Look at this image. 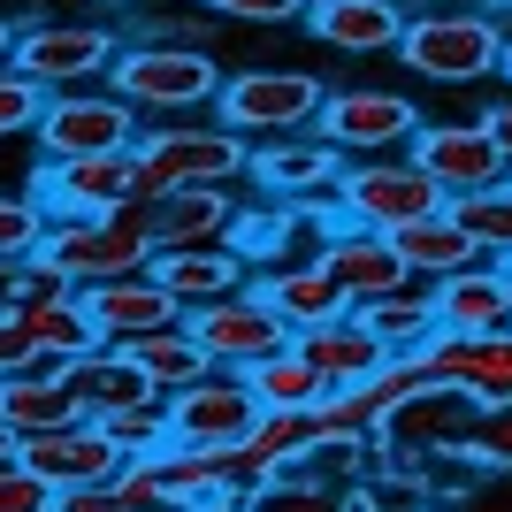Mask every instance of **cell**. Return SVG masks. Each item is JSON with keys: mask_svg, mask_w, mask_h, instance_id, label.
Here are the masks:
<instances>
[{"mask_svg": "<svg viewBox=\"0 0 512 512\" xmlns=\"http://www.w3.org/2000/svg\"><path fill=\"white\" fill-rule=\"evenodd\" d=\"M0 512H54V490L16 459V467H0Z\"/></svg>", "mask_w": 512, "mask_h": 512, "instance_id": "ab89813d", "label": "cell"}, {"mask_svg": "<svg viewBox=\"0 0 512 512\" xmlns=\"http://www.w3.org/2000/svg\"><path fill=\"white\" fill-rule=\"evenodd\" d=\"M130 360H138V375L153 383V398H176V390H192L199 375H214V360H207V344L192 337V321L184 329H153V337H138V344H123Z\"/></svg>", "mask_w": 512, "mask_h": 512, "instance_id": "f1b7e54d", "label": "cell"}, {"mask_svg": "<svg viewBox=\"0 0 512 512\" xmlns=\"http://www.w3.org/2000/svg\"><path fill=\"white\" fill-rule=\"evenodd\" d=\"M444 214H451V222H459V230H467L490 260H505V268H512V176H505V184H490V192L451 199Z\"/></svg>", "mask_w": 512, "mask_h": 512, "instance_id": "836d02e7", "label": "cell"}, {"mask_svg": "<svg viewBox=\"0 0 512 512\" xmlns=\"http://www.w3.org/2000/svg\"><path fill=\"white\" fill-rule=\"evenodd\" d=\"M153 283H161L184 314H199V306L245 291L253 268L237 260V245H176V253H153Z\"/></svg>", "mask_w": 512, "mask_h": 512, "instance_id": "ffe728a7", "label": "cell"}, {"mask_svg": "<svg viewBox=\"0 0 512 512\" xmlns=\"http://www.w3.org/2000/svg\"><path fill=\"white\" fill-rule=\"evenodd\" d=\"M245 383H253V398H260L268 413H314L321 398H329V383L306 367L299 344H291V352H276V360H260V367H245Z\"/></svg>", "mask_w": 512, "mask_h": 512, "instance_id": "d6a6232c", "label": "cell"}, {"mask_svg": "<svg viewBox=\"0 0 512 512\" xmlns=\"http://www.w3.org/2000/svg\"><path fill=\"white\" fill-rule=\"evenodd\" d=\"M115 54H123V46H115L107 23H23L8 62H16L39 92H85L92 77L115 69Z\"/></svg>", "mask_w": 512, "mask_h": 512, "instance_id": "52a82bcc", "label": "cell"}, {"mask_svg": "<svg viewBox=\"0 0 512 512\" xmlns=\"http://www.w3.org/2000/svg\"><path fill=\"white\" fill-rule=\"evenodd\" d=\"M115 8H184V0H115Z\"/></svg>", "mask_w": 512, "mask_h": 512, "instance_id": "681fc988", "label": "cell"}, {"mask_svg": "<svg viewBox=\"0 0 512 512\" xmlns=\"http://www.w3.org/2000/svg\"><path fill=\"white\" fill-rule=\"evenodd\" d=\"M16 459L39 474L46 490H107L115 474H123V451L107 444L100 421H69V428H46V436H23Z\"/></svg>", "mask_w": 512, "mask_h": 512, "instance_id": "4fadbf2b", "label": "cell"}, {"mask_svg": "<svg viewBox=\"0 0 512 512\" xmlns=\"http://www.w3.org/2000/svg\"><path fill=\"white\" fill-rule=\"evenodd\" d=\"M497 77H505V85H512V39H505V62H497Z\"/></svg>", "mask_w": 512, "mask_h": 512, "instance_id": "f907efd6", "label": "cell"}, {"mask_svg": "<svg viewBox=\"0 0 512 512\" xmlns=\"http://www.w3.org/2000/svg\"><path fill=\"white\" fill-rule=\"evenodd\" d=\"M39 199L54 222H100L138 199V153H85V161H46Z\"/></svg>", "mask_w": 512, "mask_h": 512, "instance_id": "8fae6325", "label": "cell"}, {"mask_svg": "<svg viewBox=\"0 0 512 512\" xmlns=\"http://www.w3.org/2000/svg\"><path fill=\"white\" fill-rule=\"evenodd\" d=\"M39 253L54 260V268H62L77 291H92V283L153 276V230H146V207L130 199V207L100 214V222H54Z\"/></svg>", "mask_w": 512, "mask_h": 512, "instance_id": "5b68a950", "label": "cell"}, {"mask_svg": "<svg viewBox=\"0 0 512 512\" xmlns=\"http://www.w3.org/2000/svg\"><path fill=\"white\" fill-rule=\"evenodd\" d=\"M138 123L146 115L115 92H46V115L31 138H39L46 161H85V153H130Z\"/></svg>", "mask_w": 512, "mask_h": 512, "instance_id": "ba28073f", "label": "cell"}, {"mask_svg": "<svg viewBox=\"0 0 512 512\" xmlns=\"http://www.w3.org/2000/svg\"><path fill=\"white\" fill-rule=\"evenodd\" d=\"M138 199H161V192H184V184H237L253 146L222 123H153L138 130Z\"/></svg>", "mask_w": 512, "mask_h": 512, "instance_id": "7a4b0ae2", "label": "cell"}, {"mask_svg": "<svg viewBox=\"0 0 512 512\" xmlns=\"http://www.w3.org/2000/svg\"><path fill=\"white\" fill-rule=\"evenodd\" d=\"M23 337H31V352H39L46 367H69V360H85V352H100V329H92L85 299L69 291V299H46V306H23Z\"/></svg>", "mask_w": 512, "mask_h": 512, "instance_id": "83f0119b", "label": "cell"}, {"mask_svg": "<svg viewBox=\"0 0 512 512\" xmlns=\"http://www.w3.org/2000/svg\"><path fill=\"white\" fill-rule=\"evenodd\" d=\"M214 16H230V23H253V31H268V23H299L314 0H207Z\"/></svg>", "mask_w": 512, "mask_h": 512, "instance_id": "f35d334b", "label": "cell"}, {"mask_svg": "<svg viewBox=\"0 0 512 512\" xmlns=\"http://www.w3.org/2000/svg\"><path fill=\"white\" fill-rule=\"evenodd\" d=\"M306 23H314L337 54H390V46L406 39V8H398V0H314Z\"/></svg>", "mask_w": 512, "mask_h": 512, "instance_id": "d4e9b609", "label": "cell"}, {"mask_svg": "<svg viewBox=\"0 0 512 512\" xmlns=\"http://www.w3.org/2000/svg\"><path fill=\"white\" fill-rule=\"evenodd\" d=\"M299 352H306V367H314L329 390H352V383H367L375 367L390 360V344L367 329L360 314H344V321H321V329H299Z\"/></svg>", "mask_w": 512, "mask_h": 512, "instance_id": "44dd1931", "label": "cell"}, {"mask_svg": "<svg viewBox=\"0 0 512 512\" xmlns=\"http://www.w3.org/2000/svg\"><path fill=\"white\" fill-rule=\"evenodd\" d=\"M107 92L130 100L153 123H184L192 107H207L222 92V69H214L207 46H123L115 69H107Z\"/></svg>", "mask_w": 512, "mask_h": 512, "instance_id": "3957f363", "label": "cell"}, {"mask_svg": "<svg viewBox=\"0 0 512 512\" xmlns=\"http://www.w3.org/2000/svg\"><path fill=\"white\" fill-rule=\"evenodd\" d=\"M39 115H46V92L23 77L16 62L0 69V138H23V130H39Z\"/></svg>", "mask_w": 512, "mask_h": 512, "instance_id": "8d00e7d4", "label": "cell"}, {"mask_svg": "<svg viewBox=\"0 0 512 512\" xmlns=\"http://www.w3.org/2000/svg\"><path fill=\"white\" fill-rule=\"evenodd\" d=\"M253 283H260V299L276 306L291 329H321V321L352 314V299L337 291V276H329L321 260H283V268H268V276H253Z\"/></svg>", "mask_w": 512, "mask_h": 512, "instance_id": "cb8c5ba5", "label": "cell"}, {"mask_svg": "<svg viewBox=\"0 0 512 512\" xmlns=\"http://www.w3.org/2000/svg\"><path fill=\"white\" fill-rule=\"evenodd\" d=\"M474 8H490V16H497V8H505V0H474Z\"/></svg>", "mask_w": 512, "mask_h": 512, "instance_id": "816d5d0a", "label": "cell"}, {"mask_svg": "<svg viewBox=\"0 0 512 512\" xmlns=\"http://www.w3.org/2000/svg\"><path fill=\"white\" fill-rule=\"evenodd\" d=\"M260 398L245 375H230V367H214V375H199L192 390H176L169 398V436L176 444H192V451H237L245 436H253L260 421Z\"/></svg>", "mask_w": 512, "mask_h": 512, "instance_id": "30bf717a", "label": "cell"}, {"mask_svg": "<svg viewBox=\"0 0 512 512\" xmlns=\"http://www.w3.org/2000/svg\"><path fill=\"white\" fill-rule=\"evenodd\" d=\"M54 512H123V497H115V490H62Z\"/></svg>", "mask_w": 512, "mask_h": 512, "instance_id": "ee69618b", "label": "cell"}, {"mask_svg": "<svg viewBox=\"0 0 512 512\" xmlns=\"http://www.w3.org/2000/svg\"><path fill=\"white\" fill-rule=\"evenodd\" d=\"M390 245H398V260H406L413 276H428V283H444V276H459V268H482V260H490L459 222H451V214H428V222L398 230Z\"/></svg>", "mask_w": 512, "mask_h": 512, "instance_id": "f546056e", "label": "cell"}, {"mask_svg": "<svg viewBox=\"0 0 512 512\" xmlns=\"http://www.w3.org/2000/svg\"><path fill=\"white\" fill-rule=\"evenodd\" d=\"M436 321L451 337H512V268L505 260H482V268H459V276L428 283Z\"/></svg>", "mask_w": 512, "mask_h": 512, "instance_id": "e0dca14e", "label": "cell"}, {"mask_svg": "<svg viewBox=\"0 0 512 512\" xmlns=\"http://www.w3.org/2000/svg\"><path fill=\"white\" fill-rule=\"evenodd\" d=\"M352 314H360L367 329L390 344V360H413V352H428V344L444 337L436 299H428L421 283H406V291H390V299H375V306H352Z\"/></svg>", "mask_w": 512, "mask_h": 512, "instance_id": "4dcf8cb0", "label": "cell"}, {"mask_svg": "<svg viewBox=\"0 0 512 512\" xmlns=\"http://www.w3.org/2000/svg\"><path fill=\"white\" fill-rule=\"evenodd\" d=\"M146 207V230H153V253H176V245H230L237 230V199L230 184H184V192H161V199H138Z\"/></svg>", "mask_w": 512, "mask_h": 512, "instance_id": "ac0fdd59", "label": "cell"}, {"mask_svg": "<svg viewBox=\"0 0 512 512\" xmlns=\"http://www.w3.org/2000/svg\"><path fill=\"white\" fill-rule=\"evenodd\" d=\"M337 161H344V153L329 146V138H314V130H306V138L253 146V161H245V169H253L260 192H276V199H306V192H321V184H337V176H344Z\"/></svg>", "mask_w": 512, "mask_h": 512, "instance_id": "603a6c76", "label": "cell"}, {"mask_svg": "<svg viewBox=\"0 0 512 512\" xmlns=\"http://www.w3.org/2000/svg\"><path fill=\"white\" fill-rule=\"evenodd\" d=\"M482 130H490V138H497V153L512 161V100H497L490 115H482Z\"/></svg>", "mask_w": 512, "mask_h": 512, "instance_id": "bcb514c9", "label": "cell"}, {"mask_svg": "<svg viewBox=\"0 0 512 512\" xmlns=\"http://www.w3.org/2000/svg\"><path fill=\"white\" fill-rule=\"evenodd\" d=\"M46 230H54V214H46L39 199L0 192V260H31L46 245Z\"/></svg>", "mask_w": 512, "mask_h": 512, "instance_id": "d590c367", "label": "cell"}, {"mask_svg": "<svg viewBox=\"0 0 512 512\" xmlns=\"http://www.w3.org/2000/svg\"><path fill=\"white\" fill-rule=\"evenodd\" d=\"M329 107V85L306 69H237L214 92V123L237 138H306Z\"/></svg>", "mask_w": 512, "mask_h": 512, "instance_id": "277c9868", "label": "cell"}, {"mask_svg": "<svg viewBox=\"0 0 512 512\" xmlns=\"http://www.w3.org/2000/svg\"><path fill=\"white\" fill-rule=\"evenodd\" d=\"M314 260L337 276V291L352 306H375V299H390V291H406V283H413V268L398 260V245H390L383 230H352V222L321 237Z\"/></svg>", "mask_w": 512, "mask_h": 512, "instance_id": "2e32d148", "label": "cell"}, {"mask_svg": "<svg viewBox=\"0 0 512 512\" xmlns=\"http://www.w3.org/2000/svg\"><path fill=\"white\" fill-rule=\"evenodd\" d=\"M245 512H352V490H344L337 474H314V459H299L276 482L245 490Z\"/></svg>", "mask_w": 512, "mask_h": 512, "instance_id": "1f68e13d", "label": "cell"}, {"mask_svg": "<svg viewBox=\"0 0 512 512\" xmlns=\"http://www.w3.org/2000/svg\"><path fill=\"white\" fill-rule=\"evenodd\" d=\"M299 459H314V421H306V413H260L253 436L237 444V474H245V490L276 482V474L299 467Z\"/></svg>", "mask_w": 512, "mask_h": 512, "instance_id": "4316f807", "label": "cell"}, {"mask_svg": "<svg viewBox=\"0 0 512 512\" xmlns=\"http://www.w3.org/2000/svg\"><path fill=\"white\" fill-rule=\"evenodd\" d=\"M428 383L436 390H467L482 413H505L512 406V337H436L421 352Z\"/></svg>", "mask_w": 512, "mask_h": 512, "instance_id": "9a60e30c", "label": "cell"}, {"mask_svg": "<svg viewBox=\"0 0 512 512\" xmlns=\"http://www.w3.org/2000/svg\"><path fill=\"white\" fill-rule=\"evenodd\" d=\"M413 161L436 176V192H444V199L490 192V184H505V176H512V161L497 153V138H490L482 123H421Z\"/></svg>", "mask_w": 512, "mask_h": 512, "instance_id": "5bb4252c", "label": "cell"}, {"mask_svg": "<svg viewBox=\"0 0 512 512\" xmlns=\"http://www.w3.org/2000/svg\"><path fill=\"white\" fill-rule=\"evenodd\" d=\"M337 207L352 230H413V222H428V214H444L451 199L436 192V176L413 161V153H375V161H360V169L337 176Z\"/></svg>", "mask_w": 512, "mask_h": 512, "instance_id": "8992f818", "label": "cell"}, {"mask_svg": "<svg viewBox=\"0 0 512 512\" xmlns=\"http://www.w3.org/2000/svg\"><path fill=\"white\" fill-rule=\"evenodd\" d=\"M85 299V314H92V329H100L107 344H138V337H153V329H184V306L161 291L153 276H130V283H92V291H77Z\"/></svg>", "mask_w": 512, "mask_h": 512, "instance_id": "d6986e66", "label": "cell"}, {"mask_svg": "<svg viewBox=\"0 0 512 512\" xmlns=\"http://www.w3.org/2000/svg\"><path fill=\"white\" fill-rule=\"evenodd\" d=\"M16 31H23V23H8V16H0V69H8V54H16Z\"/></svg>", "mask_w": 512, "mask_h": 512, "instance_id": "c3c4849f", "label": "cell"}, {"mask_svg": "<svg viewBox=\"0 0 512 512\" xmlns=\"http://www.w3.org/2000/svg\"><path fill=\"white\" fill-rule=\"evenodd\" d=\"M23 367H39V352H31L16 314H0V375H23Z\"/></svg>", "mask_w": 512, "mask_h": 512, "instance_id": "7bdbcfd3", "label": "cell"}, {"mask_svg": "<svg viewBox=\"0 0 512 512\" xmlns=\"http://www.w3.org/2000/svg\"><path fill=\"white\" fill-rule=\"evenodd\" d=\"M474 459H482V467H512V406L482 413V428H474Z\"/></svg>", "mask_w": 512, "mask_h": 512, "instance_id": "b9f144b4", "label": "cell"}, {"mask_svg": "<svg viewBox=\"0 0 512 512\" xmlns=\"http://www.w3.org/2000/svg\"><path fill=\"white\" fill-rule=\"evenodd\" d=\"M0 314H23V260H0Z\"/></svg>", "mask_w": 512, "mask_h": 512, "instance_id": "f6af8a7d", "label": "cell"}, {"mask_svg": "<svg viewBox=\"0 0 512 512\" xmlns=\"http://www.w3.org/2000/svg\"><path fill=\"white\" fill-rule=\"evenodd\" d=\"M398 62L413 77H428V85H482L505 62V16L474 8V0H444L428 16H406Z\"/></svg>", "mask_w": 512, "mask_h": 512, "instance_id": "6da1fadb", "label": "cell"}, {"mask_svg": "<svg viewBox=\"0 0 512 512\" xmlns=\"http://www.w3.org/2000/svg\"><path fill=\"white\" fill-rule=\"evenodd\" d=\"M16 444H23V436H16L8 421H0V467H16Z\"/></svg>", "mask_w": 512, "mask_h": 512, "instance_id": "7dc6e473", "label": "cell"}, {"mask_svg": "<svg viewBox=\"0 0 512 512\" xmlns=\"http://www.w3.org/2000/svg\"><path fill=\"white\" fill-rule=\"evenodd\" d=\"M314 138H329L337 153H383V146H413L421 138V107L406 92H383V85H352V92H329Z\"/></svg>", "mask_w": 512, "mask_h": 512, "instance_id": "7c38bea8", "label": "cell"}, {"mask_svg": "<svg viewBox=\"0 0 512 512\" xmlns=\"http://www.w3.org/2000/svg\"><path fill=\"white\" fill-rule=\"evenodd\" d=\"M0 421L16 428V436H46V428L85 421V406H77L62 367L39 360V367H23V375H0Z\"/></svg>", "mask_w": 512, "mask_h": 512, "instance_id": "7402d4cb", "label": "cell"}, {"mask_svg": "<svg viewBox=\"0 0 512 512\" xmlns=\"http://www.w3.org/2000/svg\"><path fill=\"white\" fill-rule=\"evenodd\" d=\"M192 337L207 344L214 367H230V375H245V367L276 360V352H291L299 344V329L276 314V306L260 299V283H245V291H230V299H214L192 314Z\"/></svg>", "mask_w": 512, "mask_h": 512, "instance_id": "9c48e42d", "label": "cell"}, {"mask_svg": "<svg viewBox=\"0 0 512 512\" xmlns=\"http://www.w3.org/2000/svg\"><path fill=\"white\" fill-rule=\"evenodd\" d=\"M62 375H69V390H77L85 421H107V413L146 406V398H153V383L138 375V360H130L123 344H100V352H85V360H69Z\"/></svg>", "mask_w": 512, "mask_h": 512, "instance_id": "484cf974", "label": "cell"}, {"mask_svg": "<svg viewBox=\"0 0 512 512\" xmlns=\"http://www.w3.org/2000/svg\"><path fill=\"white\" fill-rule=\"evenodd\" d=\"M107 444L123 451V459H161V451L176 444L169 436V398H146V406H123V413H107Z\"/></svg>", "mask_w": 512, "mask_h": 512, "instance_id": "e575fe53", "label": "cell"}, {"mask_svg": "<svg viewBox=\"0 0 512 512\" xmlns=\"http://www.w3.org/2000/svg\"><path fill=\"white\" fill-rule=\"evenodd\" d=\"M107 490L123 497V512L169 505V497H161V459H123V474H115V482H107Z\"/></svg>", "mask_w": 512, "mask_h": 512, "instance_id": "74e56055", "label": "cell"}, {"mask_svg": "<svg viewBox=\"0 0 512 512\" xmlns=\"http://www.w3.org/2000/svg\"><path fill=\"white\" fill-rule=\"evenodd\" d=\"M451 512H512V467H490L482 482H467Z\"/></svg>", "mask_w": 512, "mask_h": 512, "instance_id": "60d3db41", "label": "cell"}]
</instances>
